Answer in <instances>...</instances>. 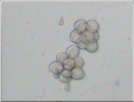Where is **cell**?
I'll list each match as a JSON object with an SVG mask.
<instances>
[{
	"instance_id": "cell-11",
	"label": "cell",
	"mask_w": 134,
	"mask_h": 102,
	"mask_svg": "<svg viewBox=\"0 0 134 102\" xmlns=\"http://www.w3.org/2000/svg\"><path fill=\"white\" fill-rule=\"evenodd\" d=\"M66 52H60L58 53L56 57V61L63 64L65 60L68 58Z\"/></svg>"
},
{
	"instance_id": "cell-16",
	"label": "cell",
	"mask_w": 134,
	"mask_h": 102,
	"mask_svg": "<svg viewBox=\"0 0 134 102\" xmlns=\"http://www.w3.org/2000/svg\"><path fill=\"white\" fill-rule=\"evenodd\" d=\"M60 74H54V76H55V78H60Z\"/></svg>"
},
{
	"instance_id": "cell-2",
	"label": "cell",
	"mask_w": 134,
	"mask_h": 102,
	"mask_svg": "<svg viewBox=\"0 0 134 102\" xmlns=\"http://www.w3.org/2000/svg\"><path fill=\"white\" fill-rule=\"evenodd\" d=\"M74 26L75 29L81 35L87 30V22L83 20H78L75 22Z\"/></svg>"
},
{
	"instance_id": "cell-6",
	"label": "cell",
	"mask_w": 134,
	"mask_h": 102,
	"mask_svg": "<svg viewBox=\"0 0 134 102\" xmlns=\"http://www.w3.org/2000/svg\"><path fill=\"white\" fill-rule=\"evenodd\" d=\"M72 77L76 80H80L84 77L85 73L83 70L81 68L78 69H73L72 70Z\"/></svg>"
},
{
	"instance_id": "cell-15",
	"label": "cell",
	"mask_w": 134,
	"mask_h": 102,
	"mask_svg": "<svg viewBox=\"0 0 134 102\" xmlns=\"http://www.w3.org/2000/svg\"><path fill=\"white\" fill-rule=\"evenodd\" d=\"M64 89L66 91H70V87L69 84H68L65 87Z\"/></svg>"
},
{
	"instance_id": "cell-10",
	"label": "cell",
	"mask_w": 134,
	"mask_h": 102,
	"mask_svg": "<svg viewBox=\"0 0 134 102\" xmlns=\"http://www.w3.org/2000/svg\"><path fill=\"white\" fill-rule=\"evenodd\" d=\"M81 35L79 34L75 29L71 32L70 36V40L77 44L80 40Z\"/></svg>"
},
{
	"instance_id": "cell-7",
	"label": "cell",
	"mask_w": 134,
	"mask_h": 102,
	"mask_svg": "<svg viewBox=\"0 0 134 102\" xmlns=\"http://www.w3.org/2000/svg\"><path fill=\"white\" fill-rule=\"evenodd\" d=\"M64 68L69 70L74 69L75 61L74 59L68 57L66 59L63 63Z\"/></svg>"
},
{
	"instance_id": "cell-8",
	"label": "cell",
	"mask_w": 134,
	"mask_h": 102,
	"mask_svg": "<svg viewBox=\"0 0 134 102\" xmlns=\"http://www.w3.org/2000/svg\"><path fill=\"white\" fill-rule=\"evenodd\" d=\"M98 46L97 41L87 43L86 47V50L90 53H94L97 50Z\"/></svg>"
},
{
	"instance_id": "cell-13",
	"label": "cell",
	"mask_w": 134,
	"mask_h": 102,
	"mask_svg": "<svg viewBox=\"0 0 134 102\" xmlns=\"http://www.w3.org/2000/svg\"><path fill=\"white\" fill-rule=\"evenodd\" d=\"M78 47L82 50L86 49L87 44L80 40L77 44Z\"/></svg>"
},
{
	"instance_id": "cell-12",
	"label": "cell",
	"mask_w": 134,
	"mask_h": 102,
	"mask_svg": "<svg viewBox=\"0 0 134 102\" xmlns=\"http://www.w3.org/2000/svg\"><path fill=\"white\" fill-rule=\"evenodd\" d=\"M60 74L63 77L68 78L72 77V70H69L64 68Z\"/></svg>"
},
{
	"instance_id": "cell-5",
	"label": "cell",
	"mask_w": 134,
	"mask_h": 102,
	"mask_svg": "<svg viewBox=\"0 0 134 102\" xmlns=\"http://www.w3.org/2000/svg\"><path fill=\"white\" fill-rule=\"evenodd\" d=\"M87 30L94 33L97 31L99 25L98 22L94 20H89L87 22Z\"/></svg>"
},
{
	"instance_id": "cell-9",
	"label": "cell",
	"mask_w": 134,
	"mask_h": 102,
	"mask_svg": "<svg viewBox=\"0 0 134 102\" xmlns=\"http://www.w3.org/2000/svg\"><path fill=\"white\" fill-rule=\"evenodd\" d=\"M75 61L74 69H78L83 67L84 64V61L82 57L77 56L74 59Z\"/></svg>"
},
{
	"instance_id": "cell-1",
	"label": "cell",
	"mask_w": 134,
	"mask_h": 102,
	"mask_svg": "<svg viewBox=\"0 0 134 102\" xmlns=\"http://www.w3.org/2000/svg\"><path fill=\"white\" fill-rule=\"evenodd\" d=\"M99 35L97 31L92 33L86 30L81 35L80 40L87 44L97 42Z\"/></svg>"
},
{
	"instance_id": "cell-3",
	"label": "cell",
	"mask_w": 134,
	"mask_h": 102,
	"mask_svg": "<svg viewBox=\"0 0 134 102\" xmlns=\"http://www.w3.org/2000/svg\"><path fill=\"white\" fill-rule=\"evenodd\" d=\"M63 64L56 61L52 63L50 66L49 70L54 74H60L61 73L64 68Z\"/></svg>"
},
{
	"instance_id": "cell-14",
	"label": "cell",
	"mask_w": 134,
	"mask_h": 102,
	"mask_svg": "<svg viewBox=\"0 0 134 102\" xmlns=\"http://www.w3.org/2000/svg\"><path fill=\"white\" fill-rule=\"evenodd\" d=\"M59 78L62 82L65 83H67L69 82L71 80L72 77L68 78H65L63 77L60 74Z\"/></svg>"
},
{
	"instance_id": "cell-4",
	"label": "cell",
	"mask_w": 134,
	"mask_h": 102,
	"mask_svg": "<svg viewBox=\"0 0 134 102\" xmlns=\"http://www.w3.org/2000/svg\"><path fill=\"white\" fill-rule=\"evenodd\" d=\"M79 53V49L75 45L69 46L67 49L66 51V53L68 57L73 59L78 56Z\"/></svg>"
}]
</instances>
